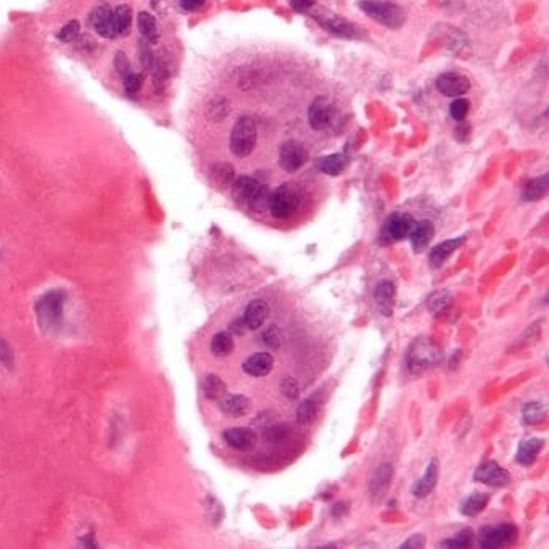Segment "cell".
<instances>
[{
    "label": "cell",
    "mask_w": 549,
    "mask_h": 549,
    "mask_svg": "<svg viewBox=\"0 0 549 549\" xmlns=\"http://www.w3.org/2000/svg\"><path fill=\"white\" fill-rule=\"evenodd\" d=\"M256 137L258 131L255 121L250 116H242L236 121L231 132V140H229L231 151L238 158H247L255 149Z\"/></svg>",
    "instance_id": "cell-5"
},
{
    "label": "cell",
    "mask_w": 549,
    "mask_h": 549,
    "mask_svg": "<svg viewBox=\"0 0 549 549\" xmlns=\"http://www.w3.org/2000/svg\"><path fill=\"white\" fill-rule=\"evenodd\" d=\"M232 195L237 202L247 203L252 210L263 211L269 208V190L261 182L250 176L236 177L232 182Z\"/></svg>",
    "instance_id": "cell-3"
},
{
    "label": "cell",
    "mask_w": 549,
    "mask_h": 549,
    "mask_svg": "<svg viewBox=\"0 0 549 549\" xmlns=\"http://www.w3.org/2000/svg\"><path fill=\"white\" fill-rule=\"evenodd\" d=\"M281 391L288 401H295L300 398V384L295 377H286L281 384Z\"/></svg>",
    "instance_id": "cell-39"
},
{
    "label": "cell",
    "mask_w": 549,
    "mask_h": 549,
    "mask_svg": "<svg viewBox=\"0 0 549 549\" xmlns=\"http://www.w3.org/2000/svg\"><path fill=\"white\" fill-rule=\"evenodd\" d=\"M316 165H318L319 170L324 172V174L338 176L340 172L343 171V167H345V156L342 154H334V155L322 156V158L319 160Z\"/></svg>",
    "instance_id": "cell-30"
},
{
    "label": "cell",
    "mask_w": 549,
    "mask_h": 549,
    "mask_svg": "<svg viewBox=\"0 0 549 549\" xmlns=\"http://www.w3.org/2000/svg\"><path fill=\"white\" fill-rule=\"evenodd\" d=\"M436 480H439V462H436V459H432L425 474L413 485V495L419 498V500H424L434 491Z\"/></svg>",
    "instance_id": "cell-20"
},
{
    "label": "cell",
    "mask_w": 549,
    "mask_h": 549,
    "mask_svg": "<svg viewBox=\"0 0 549 549\" xmlns=\"http://www.w3.org/2000/svg\"><path fill=\"white\" fill-rule=\"evenodd\" d=\"M0 366L2 368H12L13 366L12 350H10L8 343L3 338H0Z\"/></svg>",
    "instance_id": "cell-44"
},
{
    "label": "cell",
    "mask_w": 549,
    "mask_h": 549,
    "mask_svg": "<svg viewBox=\"0 0 549 549\" xmlns=\"http://www.w3.org/2000/svg\"><path fill=\"white\" fill-rule=\"evenodd\" d=\"M113 26L116 38H124L131 33L132 12L128 5H120L113 10Z\"/></svg>",
    "instance_id": "cell-26"
},
{
    "label": "cell",
    "mask_w": 549,
    "mask_h": 549,
    "mask_svg": "<svg viewBox=\"0 0 549 549\" xmlns=\"http://www.w3.org/2000/svg\"><path fill=\"white\" fill-rule=\"evenodd\" d=\"M474 479L488 486H506L511 482V475L498 462H485L475 470Z\"/></svg>",
    "instance_id": "cell-13"
},
{
    "label": "cell",
    "mask_w": 549,
    "mask_h": 549,
    "mask_svg": "<svg viewBox=\"0 0 549 549\" xmlns=\"http://www.w3.org/2000/svg\"><path fill=\"white\" fill-rule=\"evenodd\" d=\"M222 440L233 450L250 451L256 446L258 436L248 427H233V429H227L222 432Z\"/></svg>",
    "instance_id": "cell-12"
},
{
    "label": "cell",
    "mask_w": 549,
    "mask_h": 549,
    "mask_svg": "<svg viewBox=\"0 0 549 549\" xmlns=\"http://www.w3.org/2000/svg\"><path fill=\"white\" fill-rule=\"evenodd\" d=\"M309 124L314 131H329L332 129L338 121L337 106L329 97H318L308 110Z\"/></svg>",
    "instance_id": "cell-8"
},
{
    "label": "cell",
    "mask_w": 549,
    "mask_h": 549,
    "mask_svg": "<svg viewBox=\"0 0 549 549\" xmlns=\"http://www.w3.org/2000/svg\"><path fill=\"white\" fill-rule=\"evenodd\" d=\"M206 0H179L181 7L186 10V12H197L200 10L203 5H205Z\"/></svg>",
    "instance_id": "cell-48"
},
{
    "label": "cell",
    "mask_w": 549,
    "mask_h": 549,
    "mask_svg": "<svg viewBox=\"0 0 549 549\" xmlns=\"http://www.w3.org/2000/svg\"><path fill=\"white\" fill-rule=\"evenodd\" d=\"M218 404H220L222 414H226L227 418H233V419L247 416L248 411L252 408L250 400H248L245 395H232V393H226L220 401H218Z\"/></svg>",
    "instance_id": "cell-16"
},
{
    "label": "cell",
    "mask_w": 549,
    "mask_h": 549,
    "mask_svg": "<svg viewBox=\"0 0 549 549\" xmlns=\"http://www.w3.org/2000/svg\"><path fill=\"white\" fill-rule=\"evenodd\" d=\"M79 31H81V24L78 19H71L69 23H66L65 26L60 29L57 38L58 40H62V42H71V40L78 38Z\"/></svg>",
    "instance_id": "cell-37"
},
{
    "label": "cell",
    "mask_w": 549,
    "mask_h": 549,
    "mask_svg": "<svg viewBox=\"0 0 549 549\" xmlns=\"http://www.w3.org/2000/svg\"><path fill=\"white\" fill-rule=\"evenodd\" d=\"M450 303H451L450 293L441 290V292H436V293L432 295V297L429 298V302H427V306H429L432 313H439V311H443V309H446V306H448Z\"/></svg>",
    "instance_id": "cell-36"
},
{
    "label": "cell",
    "mask_w": 549,
    "mask_h": 549,
    "mask_svg": "<svg viewBox=\"0 0 549 549\" xmlns=\"http://www.w3.org/2000/svg\"><path fill=\"white\" fill-rule=\"evenodd\" d=\"M470 88L469 79L459 73H445L436 79V89L446 97H461Z\"/></svg>",
    "instance_id": "cell-15"
},
{
    "label": "cell",
    "mask_w": 549,
    "mask_h": 549,
    "mask_svg": "<svg viewBox=\"0 0 549 549\" xmlns=\"http://www.w3.org/2000/svg\"><path fill=\"white\" fill-rule=\"evenodd\" d=\"M408 369L411 374H420L424 370L435 368L443 359V352L439 343L434 342L430 337L416 338L408 350Z\"/></svg>",
    "instance_id": "cell-2"
},
{
    "label": "cell",
    "mask_w": 549,
    "mask_h": 549,
    "mask_svg": "<svg viewBox=\"0 0 549 549\" xmlns=\"http://www.w3.org/2000/svg\"><path fill=\"white\" fill-rule=\"evenodd\" d=\"M227 113L229 108H227V101L224 99H215L210 104V106H208V116L215 121L222 120Z\"/></svg>",
    "instance_id": "cell-41"
},
{
    "label": "cell",
    "mask_w": 549,
    "mask_h": 549,
    "mask_svg": "<svg viewBox=\"0 0 549 549\" xmlns=\"http://www.w3.org/2000/svg\"><path fill=\"white\" fill-rule=\"evenodd\" d=\"M213 176L218 184H232L233 179H236V172H233V167L227 163H220V165L213 166Z\"/></svg>",
    "instance_id": "cell-35"
},
{
    "label": "cell",
    "mask_w": 549,
    "mask_h": 549,
    "mask_svg": "<svg viewBox=\"0 0 549 549\" xmlns=\"http://www.w3.org/2000/svg\"><path fill=\"white\" fill-rule=\"evenodd\" d=\"M242 368L250 377H266L274 368V358L271 353L259 352L248 356Z\"/></svg>",
    "instance_id": "cell-17"
},
{
    "label": "cell",
    "mask_w": 549,
    "mask_h": 549,
    "mask_svg": "<svg viewBox=\"0 0 549 549\" xmlns=\"http://www.w3.org/2000/svg\"><path fill=\"white\" fill-rule=\"evenodd\" d=\"M142 76L139 73H134V71H131L123 78V83H124V90L126 94L129 95H136L139 92L140 88H142Z\"/></svg>",
    "instance_id": "cell-42"
},
{
    "label": "cell",
    "mask_w": 549,
    "mask_h": 549,
    "mask_svg": "<svg viewBox=\"0 0 549 549\" xmlns=\"http://www.w3.org/2000/svg\"><path fill=\"white\" fill-rule=\"evenodd\" d=\"M314 3H316V0H290V5L295 12L302 13H308L314 7Z\"/></svg>",
    "instance_id": "cell-47"
},
{
    "label": "cell",
    "mask_w": 549,
    "mask_h": 549,
    "mask_svg": "<svg viewBox=\"0 0 549 549\" xmlns=\"http://www.w3.org/2000/svg\"><path fill=\"white\" fill-rule=\"evenodd\" d=\"M469 105H470L469 100L461 97H457L454 101H452L450 106V115L452 116V120H456L457 123H459V121H464L467 113H469Z\"/></svg>",
    "instance_id": "cell-38"
},
{
    "label": "cell",
    "mask_w": 549,
    "mask_h": 549,
    "mask_svg": "<svg viewBox=\"0 0 549 549\" xmlns=\"http://www.w3.org/2000/svg\"><path fill=\"white\" fill-rule=\"evenodd\" d=\"M203 391H205L208 400L220 401L222 396L227 393V387L224 380L221 377H218L215 374H210L206 375L205 380H203Z\"/></svg>",
    "instance_id": "cell-29"
},
{
    "label": "cell",
    "mask_w": 549,
    "mask_h": 549,
    "mask_svg": "<svg viewBox=\"0 0 549 549\" xmlns=\"http://www.w3.org/2000/svg\"><path fill=\"white\" fill-rule=\"evenodd\" d=\"M308 161V150L297 140H288L279 150V165L284 171L295 172Z\"/></svg>",
    "instance_id": "cell-11"
},
{
    "label": "cell",
    "mask_w": 549,
    "mask_h": 549,
    "mask_svg": "<svg viewBox=\"0 0 549 549\" xmlns=\"http://www.w3.org/2000/svg\"><path fill=\"white\" fill-rule=\"evenodd\" d=\"M517 540V527L512 523H500L495 527H484L479 535V546L485 549L502 548Z\"/></svg>",
    "instance_id": "cell-9"
},
{
    "label": "cell",
    "mask_w": 549,
    "mask_h": 549,
    "mask_svg": "<svg viewBox=\"0 0 549 549\" xmlns=\"http://www.w3.org/2000/svg\"><path fill=\"white\" fill-rule=\"evenodd\" d=\"M264 436H266L269 441H279L286 436V430H284L282 427H272V429L264 432Z\"/></svg>",
    "instance_id": "cell-49"
},
{
    "label": "cell",
    "mask_w": 549,
    "mask_h": 549,
    "mask_svg": "<svg viewBox=\"0 0 549 549\" xmlns=\"http://www.w3.org/2000/svg\"><path fill=\"white\" fill-rule=\"evenodd\" d=\"M137 26H139V31L142 34V38L145 39V42L149 44H156L160 40V26L156 23L155 17H151L150 13L140 12L139 17H137Z\"/></svg>",
    "instance_id": "cell-25"
},
{
    "label": "cell",
    "mask_w": 549,
    "mask_h": 549,
    "mask_svg": "<svg viewBox=\"0 0 549 549\" xmlns=\"http://www.w3.org/2000/svg\"><path fill=\"white\" fill-rule=\"evenodd\" d=\"M549 187V179L548 176L536 177V179H532L527 182L525 189L522 192V198L527 202H536L546 195Z\"/></svg>",
    "instance_id": "cell-28"
},
{
    "label": "cell",
    "mask_w": 549,
    "mask_h": 549,
    "mask_svg": "<svg viewBox=\"0 0 549 549\" xmlns=\"http://www.w3.org/2000/svg\"><path fill=\"white\" fill-rule=\"evenodd\" d=\"M268 316H269L268 303L263 302V300H253L245 309L242 322L247 329L258 330L259 327H263L264 322H266Z\"/></svg>",
    "instance_id": "cell-18"
},
{
    "label": "cell",
    "mask_w": 549,
    "mask_h": 549,
    "mask_svg": "<svg viewBox=\"0 0 549 549\" xmlns=\"http://www.w3.org/2000/svg\"><path fill=\"white\" fill-rule=\"evenodd\" d=\"M233 343L232 335L229 332H218L215 337L211 338V352L216 356H227L233 352Z\"/></svg>",
    "instance_id": "cell-31"
},
{
    "label": "cell",
    "mask_w": 549,
    "mask_h": 549,
    "mask_svg": "<svg viewBox=\"0 0 549 549\" xmlns=\"http://www.w3.org/2000/svg\"><path fill=\"white\" fill-rule=\"evenodd\" d=\"M359 8L368 17L390 29H398L406 22L403 8L393 2H385V0H361Z\"/></svg>",
    "instance_id": "cell-4"
},
{
    "label": "cell",
    "mask_w": 549,
    "mask_h": 549,
    "mask_svg": "<svg viewBox=\"0 0 549 549\" xmlns=\"http://www.w3.org/2000/svg\"><path fill=\"white\" fill-rule=\"evenodd\" d=\"M66 295L63 290H50L35 302L34 311L38 324L45 334H57L63 322Z\"/></svg>",
    "instance_id": "cell-1"
},
{
    "label": "cell",
    "mask_w": 549,
    "mask_h": 549,
    "mask_svg": "<svg viewBox=\"0 0 549 549\" xmlns=\"http://www.w3.org/2000/svg\"><path fill=\"white\" fill-rule=\"evenodd\" d=\"M488 501H490V495H488V493H474V495H470L464 502H462L461 506L462 516L466 517L479 516L480 512L488 506Z\"/></svg>",
    "instance_id": "cell-27"
},
{
    "label": "cell",
    "mask_w": 549,
    "mask_h": 549,
    "mask_svg": "<svg viewBox=\"0 0 549 549\" xmlns=\"http://www.w3.org/2000/svg\"><path fill=\"white\" fill-rule=\"evenodd\" d=\"M545 418V408L540 403H528L522 409V419L525 424H538Z\"/></svg>",
    "instance_id": "cell-34"
},
{
    "label": "cell",
    "mask_w": 549,
    "mask_h": 549,
    "mask_svg": "<svg viewBox=\"0 0 549 549\" xmlns=\"http://www.w3.org/2000/svg\"><path fill=\"white\" fill-rule=\"evenodd\" d=\"M469 124H466L464 121H459V126L456 128V139L461 142H466L467 137H469Z\"/></svg>",
    "instance_id": "cell-50"
},
{
    "label": "cell",
    "mask_w": 549,
    "mask_h": 549,
    "mask_svg": "<svg viewBox=\"0 0 549 549\" xmlns=\"http://www.w3.org/2000/svg\"><path fill=\"white\" fill-rule=\"evenodd\" d=\"M139 54H140V63H142V66H144L145 69L154 68L155 57H154V52H151L150 47H149V42H145V44L140 42Z\"/></svg>",
    "instance_id": "cell-43"
},
{
    "label": "cell",
    "mask_w": 549,
    "mask_h": 549,
    "mask_svg": "<svg viewBox=\"0 0 549 549\" xmlns=\"http://www.w3.org/2000/svg\"><path fill=\"white\" fill-rule=\"evenodd\" d=\"M424 546H425V536L420 535V533H418V535L409 536L408 540H406L403 545H401V548H403V549H406V548L419 549V548H424Z\"/></svg>",
    "instance_id": "cell-46"
},
{
    "label": "cell",
    "mask_w": 549,
    "mask_h": 549,
    "mask_svg": "<svg viewBox=\"0 0 549 549\" xmlns=\"http://www.w3.org/2000/svg\"><path fill=\"white\" fill-rule=\"evenodd\" d=\"M391 477H393V467L388 462L377 467V470L374 472L369 484V493L374 500H379V498H382L387 493L391 484Z\"/></svg>",
    "instance_id": "cell-19"
},
{
    "label": "cell",
    "mask_w": 549,
    "mask_h": 549,
    "mask_svg": "<svg viewBox=\"0 0 549 549\" xmlns=\"http://www.w3.org/2000/svg\"><path fill=\"white\" fill-rule=\"evenodd\" d=\"M374 298H375V303L379 304L380 313L385 314V316H390L391 311H393V303H395L393 282H390V281L380 282L374 292Z\"/></svg>",
    "instance_id": "cell-23"
},
{
    "label": "cell",
    "mask_w": 549,
    "mask_h": 549,
    "mask_svg": "<svg viewBox=\"0 0 549 549\" xmlns=\"http://www.w3.org/2000/svg\"><path fill=\"white\" fill-rule=\"evenodd\" d=\"M115 68L118 71V74L121 78H124L126 74L131 73V65H129V60L128 57L123 52H116L115 55Z\"/></svg>",
    "instance_id": "cell-45"
},
{
    "label": "cell",
    "mask_w": 549,
    "mask_h": 549,
    "mask_svg": "<svg viewBox=\"0 0 549 549\" xmlns=\"http://www.w3.org/2000/svg\"><path fill=\"white\" fill-rule=\"evenodd\" d=\"M414 220L409 215L404 213H393L388 216V220L385 221L380 232V242L382 243H393L398 240H403L409 236L411 229L414 227Z\"/></svg>",
    "instance_id": "cell-10"
},
{
    "label": "cell",
    "mask_w": 549,
    "mask_h": 549,
    "mask_svg": "<svg viewBox=\"0 0 549 549\" xmlns=\"http://www.w3.org/2000/svg\"><path fill=\"white\" fill-rule=\"evenodd\" d=\"M261 343L271 350L281 348V337H279V329L276 325H271V327L264 330L261 334Z\"/></svg>",
    "instance_id": "cell-40"
},
{
    "label": "cell",
    "mask_w": 549,
    "mask_h": 549,
    "mask_svg": "<svg viewBox=\"0 0 549 549\" xmlns=\"http://www.w3.org/2000/svg\"><path fill=\"white\" fill-rule=\"evenodd\" d=\"M332 514H334V517H340V516H343V514H345V509H343V502H337V505L334 506Z\"/></svg>",
    "instance_id": "cell-51"
},
{
    "label": "cell",
    "mask_w": 549,
    "mask_h": 549,
    "mask_svg": "<svg viewBox=\"0 0 549 549\" xmlns=\"http://www.w3.org/2000/svg\"><path fill=\"white\" fill-rule=\"evenodd\" d=\"M318 418V403L311 398L302 401L297 409V422L302 425L313 424Z\"/></svg>",
    "instance_id": "cell-32"
},
{
    "label": "cell",
    "mask_w": 549,
    "mask_h": 549,
    "mask_svg": "<svg viewBox=\"0 0 549 549\" xmlns=\"http://www.w3.org/2000/svg\"><path fill=\"white\" fill-rule=\"evenodd\" d=\"M435 229L432 226V222L429 221H419L414 222V227L411 229L409 232V240L411 245H413V250L416 253H420L422 250H425L427 245H429L432 238H434Z\"/></svg>",
    "instance_id": "cell-22"
},
{
    "label": "cell",
    "mask_w": 549,
    "mask_h": 549,
    "mask_svg": "<svg viewBox=\"0 0 549 549\" xmlns=\"http://www.w3.org/2000/svg\"><path fill=\"white\" fill-rule=\"evenodd\" d=\"M302 205V194L290 182L279 186L269 195V211L276 220H287L297 213Z\"/></svg>",
    "instance_id": "cell-6"
},
{
    "label": "cell",
    "mask_w": 549,
    "mask_h": 549,
    "mask_svg": "<svg viewBox=\"0 0 549 549\" xmlns=\"http://www.w3.org/2000/svg\"><path fill=\"white\" fill-rule=\"evenodd\" d=\"M543 446H545V441L541 439H530L527 441H522L516 454V461L521 466H532L536 461Z\"/></svg>",
    "instance_id": "cell-24"
},
{
    "label": "cell",
    "mask_w": 549,
    "mask_h": 549,
    "mask_svg": "<svg viewBox=\"0 0 549 549\" xmlns=\"http://www.w3.org/2000/svg\"><path fill=\"white\" fill-rule=\"evenodd\" d=\"M89 23L94 28V31L105 39H115V26H113V10L108 5L94 8L89 15Z\"/></svg>",
    "instance_id": "cell-14"
},
{
    "label": "cell",
    "mask_w": 549,
    "mask_h": 549,
    "mask_svg": "<svg viewBox=\"0 0 549 549\" xmlns=\"http://www.w3.org/2000/svg\"><path fill=\"white\" fill-rule=\"evenodd\" d=\"M464 242H466V237H459V238H450V240H445V242L439 243V245H435L430 250V255H429L430 266L434 269L440 268L441 264H443L446 259H448Z\"/></svg>",
    "instance_id": "cell-21"
},
{
    "label": "cell",
    "mask_w": 549,
    "mask_h": 549,
    "mask_svg": "<svg viewBox=\"0 0 549 549\" xmlns=\"http://www.w3.org/2000/svg\"><path fill=\"white\" fill-rule=\"evenodd\" d=\"M472 541H474V533H472V530H469V528H464V530L457 532L454 536L448 538V540H443L441 546L451 549H464L472 546Z\"/></svg>",
    "instance_id": "cell-33"
},
{
    "label": "cell",
    "mask_w": 549,
    "mask_h": 549,
    "mask_svg": "<svg viewBox=\"0 0 549 549\" xmlns=\"http://www.w3.org/2000/svg\"><path fill=\"white\" fill-rule=\"evenodd\" d=\"M311 17L316 19V22L321 24L325 31L337 35V38L342 39H363L364 31L359 26H356L352 22L345 19L338 15H335L332 12H327L324 8H311L308 12Z\"/></svg>",
    "instance_id": "cell-7"
}]
</instances>
